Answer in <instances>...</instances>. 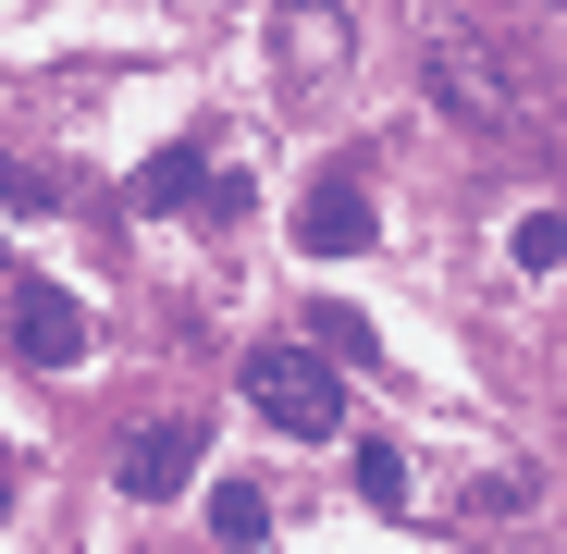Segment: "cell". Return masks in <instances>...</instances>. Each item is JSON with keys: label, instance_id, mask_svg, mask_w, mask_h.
Instances as JSON below:
<instances>
[{"label": "cell", "instance_id": "9c48e42d", "mask_svg": "<svg viewBox=\"0 0 567 554\" xmlns=\"http://www.w3.org/2000/svg\"><path fill=\"white\" fill-rule=\"evenodd\" d=\"M185 185H198V148H161V160L136 173V210H198Z\"/></svg>", "mask_w": 567, "mask_h": 554}, {"label": "cell", "instance_id": "277c9868", "mask_svg": "<svg viewBox=\"0 0 567 554\" xmlns=\"http://www.w3.org/2000/svg\"><path fill=\"white\" fill-rule=\"evenodd\" d=\"M297 247H309V259H370V247H383V210H370V185H358V173L309 185V210H297Z\"/></svg>", "mask_w": 567, "mask_h": 554}, {"label": "cell", "instance_id": "6da1fadb", "mask_svg": "<svg viewBox=\"0 0 567 554\" xmlns=\"http://www.w3.org/2000/svg\"><path fill=\"white\" fill-rule=\"evenodd\" d=\"M432 100H444V124L494 136V148H530V136H543L530 74H518L494 38H468V25H444V38H432Z\"/></svg>", "mask_w": 567, "mask_h": 554}, {"label": "cell", "instance_id": "7a4b0ae2", "mask_svg": "<svg viewBox=\"0 0 567 554\" xmlns=\"http://www.w3.org/2000/svg\"><path fill=\"white\" fill-rule=\"evenodd\" d=\"M247 407H259L271 431H297V443H333V431H346V383H333L321 345H259V357H247Z\"/></svg>", "mask_w": 567, "mask_h": 554}, {"label": "cell", "instance_id": "4fadbf2b", "mask_svg": "<svg viewBox=\"0 0 567 554\" xmlns=\"http://www.w3.org/2000/svg\"><path fill=\"white\" fill-rule=\"evenodd\" d=\"M13 481H25V469H13V456H0V505H13Z\"/></svg>", "mask_w": 567, "mask_h": 554}, {"label": "cell", "instance_id": "7c38bea8", "mask_svg": "<svg viewBox=\"0 0 567 554\" xmlns=\"http://www.w3.org/2000/svg\"><path fill=\"white\" fill-rule=\"evenodd\" d=\"M358 493L395 505V493H408V456H395V443H358Z\"/></svg>", "mask_w": 567, "mask_h": 554}, {"label": "cell", "instance_id": "ba28073f", "mask_svg": "<svg viewBox=\"0 0 567 554\" xmlns=\"http://www.w3.org/2000/svg\"><path fill=\"white\" fill-rule=\"evenodd\" d=\"M506 259L518 271H567V210H518L506 222Z\"/></svg>", "mask_w": 567, "mask_h": 554}, {"label": "cell", "instance_id": "5b68a950", "mask_svg": "<svg viewBox=\"0 0 567 554\" xmlns=\"http://www.w3.org/2000/svg\"><path fill=\"white\" fill-rule=\"evenodd\" d=\"M198 481V419H148V431H124V493H185Z\"/></svg>", "mask_w": 567, "mask_h": 554}, {"label": "cell", "instance_id": "30bf717a", "mask_svg": "<svg viewBox=\"0 0 567 554\" xmlns=\"http://www.w3.org/2000/svg\"><path fill=\"white\" fill-rule=\"evenodd\" d=\"M309 333H321V357H370V321H358L346 296H321V309H309Z\"/></svg>", "mask_w": 567, "mask_h": 554}, {"label": "cell", "instance_id": "8fae6325", "mask_svg": "<svg viewBox=\"0 0 567 554\" xmlns=\"http://www.w3.org/2000/svg\"><path fill=\"white\" fill-rule=\"evenodd\" d=\"M543 493H530V469H518V456H506V469H482V518H530Z\"/></svg>", "mask_w": 567, "mask_h": 554}, {"label": "cell", "instance_id": "3957f363", "mask_svg": "<svg viewBox=\"0 0 567 554\" xmlns=\"http://www.w3.org/2000/svg\"><path fill=\"white\" fill-rule=\"evenodd\" d=\"M0 333H13V357H38V369H74L86 357V296L50 284V271H13V284H0Z\"/></svg>", "mask_w": 567, "mask_h": 554}, {"label": "cell", "instance_id": "8992f818", "mask_svg": "<svg viewBox=\"0 0 567 554\" xmlns=\"http://www.w3.org/2000/svg\"><path fill=\"white\" fill-rule=\"evenodd\" d=\"M271 50H284L297 86H321V74L346 62V13H333V0H284V13H271Z\"/></svg>", "mask_w": 567, "mask_h": 554}, {"label": "cell", "instance_id": "52a82bcc", "mask_svg": "<svg viewBox=\"0 0 567 554\" xmlns=\"http://www.w3.org/2000/svg\"><path fill=\"white\" fill-rule=\"evenodd\" d=\"M210 542H223V554H259V542H271V493H259V481H223V493H210Z\"/></svg>", "mask_w": 567, "mask_h": 554}]
</instances>
